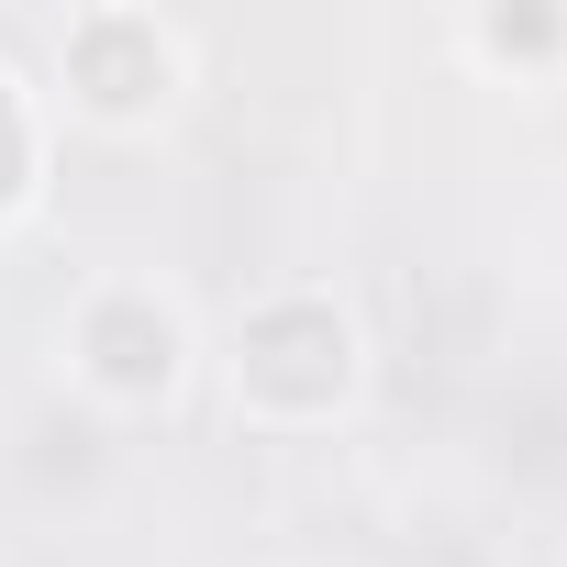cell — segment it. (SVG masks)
I'll use <instances>...</instances> for the list:
<instances>
[{
	"label": "cell",
	"instance_id": "1",
	"mask_svg": "<svg viewBox=\"0 0 567 567\" xmlns=\"http://www.w3.org/2000/svg\"><path fill=\"white\" fill-rule=\"evenodd\" d=\"M68 101L112 134L178 112V34L156 12H79L68 23Z\"/></svg>",
	"mask_w": 567,
	"mask_h": 567
},
{
	"label": "cell",
	"instance_id": "2",
	"mask_svg": "<svg viewBox=\"0 0 567 567\" xmlns=\"http://www.w3.org/2000/svg\"><path fill=\"white\" fill-rule=\"evenodd\" d=\"M189 368V323L145 290V278H112V290L79 301V379L101 401H167Z\"/></svg>",
	"mask_w": 567,
	"mask_h": 567
},
{
	"label": "cell",
	"instance_id": "3",
	"mask_svg": "<svg viewBox=\"0 0 567 567\" xmlns=\"http://www.w3.org/2000/svg\"><path fill=\"white\" fill-rule=\"evenodd\" d=\"M545 45H567L556 12H489L478 23V56H545Z\"/></svg>",
	"mask_w": 567,
	"mask_h": 567
}]
</instances>
